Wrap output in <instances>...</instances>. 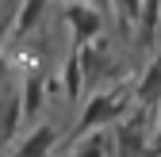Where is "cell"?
Here are the masks:
<instances>
[{"instance_id":"obj_7","label":"cell","mask_w":161,"mask_h":157,"mask_svg":"<svg viewBox=\"0 0 161 157\" xmlns=\"http://www.w3.org/2000/svg\"><path fill=\"white\" fill-rule=\"evenodd\" d=\"M62 77H65V96H69V100H80V92H85V69H80V50H77V46H73L69 57H65Z\"/></svg>"},{"instance_id":"obj_3","label":"cell","mask_w":161,"mask_h":157,"mask_svg":"<svg viewBox=\"0 0 161 157\" xmlns=\"http://www.w3.org/2000/svg\"><path fill=\"white\" fill-rule=\"evenodd\" d=\"M111 138H115V157H142L146 153V115L138 111L130 119H123L111 130Z\"/></svg>"},{"instance_id":"obj_10","label":"cell","mask_w":161,"mask_h":157,"mask_svg":"<svg viewBox=\"0 0 161 157\" xmlns=\"http://www.w3.org/2000/svg\"><path fill=\"white\" fill-rule=\"evenodd\" d=\"M157 23H161V0H142V19H138V35H142V42H146V46L153 42Z\"/></svg>"},{"instance_id":"obj_12","label":"cell","mask_w":161,"mask_h":157,"mask_svg":"<svg viewBox=\"0 0 161 157\" xmlns=\"http://www.w3.org/2000/svg\"><path fill=\"white\" fill-rule=\"evenodd\" d=\"M111 4H115L119 23H123V27H130V23H138V19H142V0H111Z\"/></svg>"},{"instance_id":"obj_11","label":"cell","mask_w":161,"mask_h":157,"mask_svg":"<svg viewBox=\"0 0 161 157\" xmlns=\"http://www.w3.org/2000/svg\"><path fill=\"white\" fill-rule=\"evenodd\" d=\"M19 119H23V107H19V96H12V100L0 107V142H8L15 138V130H19Z\"/></svg>"},{"instance_id":"obj_13","label":"cell","mask_w":161,"mask_h":157,"mask_svg":"<svg viewBox=\"0 0 161 157\" xmlns=\"http://www.w3.org/2000/svg\"><path fill=\"white\" fill-rule=\"evenodd\" d=\"M153 142H161V107H157V127H153Z\"/></svg>"},{"instance_id":"obj_5","label":"cell","mask_w":161,"mask_h":157,"mask_svg":"<svg viewBox=\"0 0 161 157\" xmlns=\"http://www.w3.org/2000/svg\"><path fill=\"white\" fill-rule=\"evenodd\" d=\"M42 92H46V81L42 73H27L23 77V96H19V107H23V119H38V107H42Z\"/></svg>"},{"instance_id":"obj_2","label":"cell","mask_w":161,"mask_h":157,"mask_svg":"<svg viewBox=\"0 0 161 157\" xmlns=\"http://www.w3.org/2000/svg\"><path fill=\"white\" fill-rule=\"evenodd\" d=\"M65 23L73 27V46L85 50L92 38L104 31V15L96 8H88V4H65Z\"/></svg>"},{"instance_id":"obj_9","label":"cell","mask_w":161,"mask_h":157,"mask_svg":"<svg viewBox=\"0 0 161 157\" xmlns=\"http://www.w3.org/2000/svg\"><path fill=\"white\" fill-rule=\"evenodd\" d=\"M134 96H138V104H150V100H157V96H161V54L150 62V69H146L142 81H138Z\"/></svg>"},{"instance_id":"obj_1","label":"cell","mask_w":161,"mask_h":157,"mask_svg":"<svg viewBox=\"0 0 161 157\" xmlns=\"http://www.w3.org/2000/svg\"><path fill=\"white\" fill-rule=\"evenodd\" d=\"M127 111H130V100L123 96V88L96 92L92 100L85 104V111H80V123H77V130H80V134H92V130L108 127V123H119V119H127Z\"/></svg>"},{"instance_id":"obj_8","label":"cell","mask_w":161,"mask_h":157,"mask_svg":"<svg viewBox=\"0 0 161 157\" xmlns=\"http://www.w3.org/2000/svg\"><path fill=\"white\" fill-rule=\"evenodd\" d=\"M73 157H115V138H111L108 130H92L88 138L77 146Z\"/></svg>"},{"instance_id":"obj_14","label":"cell","mask_w":161,"mask_h":157,"mask_svg":"<svg viewBox=\"0 0 161 157\" xmlns=\"http://www.w3.org/2000/svg\"><path fill=\"white\" fill-rule=\"evenodd\" d=\"M73 4H88V8H92V4H96V0H73Z\"/></svg>"},{"instance_id":"obj_4","label":"cell","mask_w":161,"mask_h":157,"mask_svg":"<svg viewBox=\"0 0 161 157\" xmlns=\"http://www.w3.org/2000/svg\"><path fill=\"white\" fill-rule=\"evenodd\" d=\"M54 146H58V127L54 123H38L23 138V146L15 149V157H50Z\"/></svg>"},{"instance_id":"obj_6","label":"cell","mask_w":161,"mask_h":157,"mask_svg":"<svg viewBox=\"0 0 161 157\" xmlns=\"http://www.w3.org/2000/svg\"><path fill=\"white\" fill-rule=\"evenodd\" d=\"M42 12H46V0H19V12L12 19V35L15 38H27L35 31V23L42 19Z\"/></svg>"}]
</instances>
